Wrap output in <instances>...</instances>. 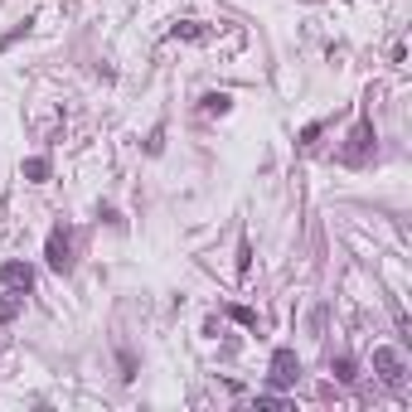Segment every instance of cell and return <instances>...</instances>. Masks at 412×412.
<instances>
[{"label":"cell","mask_w":412,"mask_h":412,"mask_svg":"<svg viewBox=\"0 0 412 412\" xmlns=\"http://www.w3.org/2000/svg\"><path fill=\"white\" fill-rule=\"evenodd\" d=\"M44 257H49L54 272H73V233H68L63 223L49 228V238H44Z\"/></svg>","instance_id":"1"},{"label":"cell","mask_w":412,"mask_h":412,"mask_svg":"<svg viewBox=\"0 0 412 412\" xmlns=\"http://www.w3.org/2000/svg\"><path fill=\"white\" fill-rule=\"evenodd\" d=\"M267 379H272V388H291V383L301 379V359H296V349H272Z\"/></svg>","instance_id":"2"},{"label":"cell","mask_w":412,"mask_h":412,"mask_svg":"<svg viewBox=\"0 0 412 412\" xmlns=\"http://www.w3.org/2000/svg\"><path fill=\"white\" fill-rule=\"evenodd\" d=\"M369 151H374V121L369 116H359V126H354V136H349V146H344V165H364L369 160Z\"/></svg>","instance_id":"3"},{"label":"cell","mask_w":412,"mask_h":412,"mask_svg":"<svg viewBox=\"0 0 412 412\" xmlns=\"http://www.w3.org/2000/svg\"><path fill=\"white\" fill-rule=\"evenodd\" d=\"M0 282H5V291L24 296V291L34 287V267H29V262H5V267H0Z\"/></svg>","instance_id":"4"},{"label":"cell","mask_w":412,"mask_h":412,"mask_svg":"<svg viewBox=\"0 0 412 412\" xmlns=\"http://www.w3.org/2000/svg\"><path fill=\"white\" fill-rule=\"evenodd\" d=\"M374 369H379V379H383V383H393V388L403 383V354H398V349H388V344H383V349H374Z\"/></svg>","instance_id":"5"},{"label":"cell","mask_w":412,"mask_h":412,"mask_svg":"<svg viewBox=\"0 0 412 412\" xmlns=\"http://www.w3.org/2000/svg\"><path fill=\"white\" fill-rule=\"evenodd\" d=\"M228 107H233V98H228V93H208V98H204V112H208V116H223Z\"/></svg>","instance_id":"6"},{"label":"cell","mask_w":412,"mask_h":412,"mask_svg":"<svg viewBox=\"0 0 412 412\" xmlns=\"http://www.w3.org/2000/svg\"><path fill=\"white\" fill-rule=\"evenodd\" d=\"M330 369H335V379H339V383H354V359H349V354H339Z\"/></svg>","instance_id":"7"},{"label":"cell","mask_w":412,"mask_h":412,"mask_svg":"<svg viewBox=\"0 0 412 412\" xmlns=\"http://www.w3.org/2000/svg\"><path fill=\"white\" fill-rule=\"evenodd\" d=\"M44 175H49V160H44V155L24 160V180H44Z\"/></svg>","instance_id":"8"},{"label":"cell","mask_w":412,"mask_h":412,"mask_svg":"<svg viewBox=\"0 0 412 412\" xmlns=\"http://www.w3.org/2000/svg\"><path fill=\"white\" fill-rule=\"evenodd\" d=\"M199 34H204V29H199L194 20H185V24H175V29H170V39H199Z\"/></svg>","instance_id":"9"},{"label":"cell","mask_w":412,"mask_h":412,"mask_svg":"<svg viewBox=\"0 0 412 412\" xmlns=\"http://www.w3.org/2000/svg\"><path fill=\"white\" fill-rule=\"evenodd\" d=\"M146 151H151V155H160V151H165V126H155V131H151V141H146Z\"/></svg>","instance_id":"10"},{"label":"cell","mask_w":412,"mask_h":412,"mask_svg":"<svg viewBox=\"0 0 412 412\" xmlns=\"http://www.w3.org/2000/svg\"><path fill=\"white\" fill-rule=\"evenodd\" d=\"M228 315H233L238 325H257V315H252V310H247V306H228Z\"/></svg>","instance_id":"11"},{"label":"cell","mask_w":412,"mask_h":412,"mask_svg":"<svg viewBox=\"0 0 412 412\" xmlns=\"http://www.w3.org/2000/svg\"><path fill=\"white\" fill-rule=\"evenodd\" d=\"M247 267H252V247H247V238H243V243H238V272H247Z\"/></svg>","instance_id":"12"},{"label":"cell","mask_w":412,"mask_h":412,"mask_svg":"<svg viewBox=\"0 0 412 412\" xmlns=\"http://www.w3.org/2000/svg\"><path fill=\"white\" fill-rule=\"evenodd\" d=\"M121 379H136V359H131V349H121Z\"/></svg>","instance_id":"13"},{"label":"cell","mask_w":412,"mask_h":412,"mask_svg":"<svg viewBox=\"0 0 412 412\" xmlns=\"http://www.w3.org/2000/svg\"><path fill=\"white\" fill-rule=\"evenodd\" d=\"M15 315V301H0V320H10Z\"/></svg>","instance_id":"14"}]
</instances>
